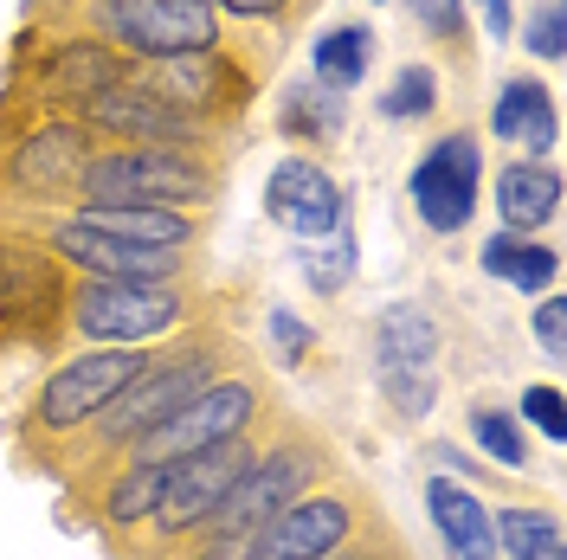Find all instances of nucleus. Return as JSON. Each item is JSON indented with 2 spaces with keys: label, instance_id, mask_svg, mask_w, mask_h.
<instances>
[{
  "label": "nucleus",
  "instance_id": "nucleus-30",
  "mask_svg": "<svg viewBox=\"0 0 567 560\" xmlns=\"http://www.w3.org/2000/svg\"><path fill=\"white\" fill-rule=\"evenodd\" d=\"M207 7L226 20H278V27H290L303 13V0H207Z\"/></svg>",
  "mask_w": 567,
  "mask_h": 560
},
{
  "label": "nucleus",
  "instance_id": "nucleus-19",
  "mask_svg": "<svg viewBox=\"0 0 567 560\" xmlns=\"http://www.w3.org/2000/svg\"><path fill=\"white\" fill-rule=\"evenodd\" d=\"M496 212H503V232H535L561 212V175L548 162H509L496 175Z\"/></svg>",
  "mask_w": 567,
  "mask_h": 560
},
{
  "label": "nucleus",
  "instance_id": "nucleus-16",
  "mask_svg": "<svg viewBox=\"0 0 567 560\" xmlns=\"http://www.w3.org/2000/svg\"><path fill=\"white\" fill-rule=\"evenodd\" d=\"M71 219L97 226L110 239H130V246H162V251H187L207 239V212H168V207H104V200H78Z\"/></svg>",
  "mask_w": 567,
  "mask_h": 560
},
{
  "label": "nucleus",
  "instance_id": "nucleus-27",
  "mask_svg": "<svg viewBox=\"0 0 567 560\" xmlns=\"http://www.w3.org/2000/svg\"><path fill=\"white\" fill-rule=\"evenodd\" d=\"M406 13H413V27L425 39H439V45H452L464 33V0H406Z\"/></svg>",
  "mask_w": 567,
  "mask_h": 560
},
{
  "label": "nucleus",
  "instance_id": "nucleus-26",
  "mask_svg": "<svg viewBox=\"0 0 567 560\" xmlns=\"http://www.w3.org/2000/svg\"><path fill=\"white\" fill-rule=\"evenodd\" d=\"M432 110H439V77H432V65H406L388 84V97H381V116L388 123H413V116H432Z\"/></svg>",
  "mask_w": 567,
  "mask_h": 560
},
{
  "label": "nucleus",
  "instance_id": "nucleus-17",
  "mask_svg": "<svg viewBox=\"0 0 567 560\" xmlns=\"http://www.w3.org/2000/svg\"><path fill=\"white\" fill-rule=\"evenodd\" d=\"M425 509H432V528L445 535L452 560H496L491 509H484V496L471 490V484L432 470V477H425Z\"/></svg>",
  "mask_w": 567,
  "mask_h": 560
},
{
  "label": "nucleus",
  "instance_id": "nucleus-24",
  "mask_svg": "<svg viewBox=\"0 0 567 560\" xmlns=\"http://www.w3.org/2000/svg\"><path fill=\"white\" fill-rule=\"evenodd\" d=\"M464 425H471V438L484 445V457H496L503 470L529 464V438H523V425H516V413H509V406H491V400H477Z\"/></svg>",
  "mask_w": 567,
  "mask_h": 560
},
{
  "label": "nucleus",
  "instance_id": "nucleus-7",
  "mask_svg": "<svg viewBox=\"0 0 567 560\" xmlns=\"http://www.w3.org/2000/svg\"><path fill=\"white\" fill-rule=\"evenodd\" d=\"M0 123H7V142H0V187L20 200V207H45L78 187L84 162L97 155V136L78 123V116H39V110H20L0 97Z\"/></svg>",
  "mask_w": 567,
  "mask_h": 560
},
{
  "label": "nucleus",
  "instance_id": "nucleus-10",
  "mask_svg": "<svg viewBox=\"0 0 567 560\" xmlns=\"http://www.w3.org/2000/svg\"><path fill=\"white\" fill-rule=\"evenodd\" d=\"M65 265L0 219V354L52 349L65 335Z\"/></svg>",
  "mask_w": 567,
  "mask_h": 560
},
{
  "label": "nucleus",
  "instance_id": "nucleus-6",
  "mask_svg": "<svg viewBox=\"0 0 567 560\" xmlns=\"http://www.w3.org/2000/svg\"><path fill=\"white\" fill-rule=\"evenodd\" d=\"M381 502L374 490H361L349 470L342 477H329L317 484L310 496H297L290 509H278L271 522H258L239 541V560H329L354 548V541H368V535H381Z\"/></svg>",
  "mask_w": 567,
  "mask_h": 560
},
{
  "label": "nucleus",
  "instance_id": "nucleus-9",
  "mask_svg": "<svg viewBox=\"0 0 567 560\" xmlns=\"http://www.w3.org/2000/svg\"><path fill=\"white\" fill-rule=\"evenodd\" d=\"M258 419H271V386L258 381L251 367L213 381L207 393H194L181 413H168L162 425H148L130 452L116 464H175V457H194V452H213L226 438H246L258 432Z\"/></svg>",
  "mask_w": 567,
  "mask_h": 560
},
{
  "label": "nucleus",
  "instance_id": "nucleus-3",
  "mask_svg": "<svg viewBox=\"0 0 567 560\" xmlns=\"http://www.w3.org/2000/svg\"><path fill=\"white\" fill-rule=\"evenodd\" d=\"M329 477H342L336 445L322 438L317 425L278 419V432L258 438L251 464L239 470V484L226 490V502L213 509V522L200 528V535H213V541H246L258 522H271L278 509H290L297 496H310L317 484H329Z\"/></svg>",
  "mask_w": 567,
  "mask_h": 560
},
{
  "label": "nucleus",
  "instance_id": "nucleus-1",
  "mask_svg": "<svg viewBox=\"0 0 567 560\" xmlns=\"http://www.w3.org/2000/svg\"><path fill=\"white\" fill-rule=\"evenodd\" d=\"M239 367H246V342H239L233 329L194 322V329L168 335L162 349L142 361L136 381L123 386L104 413L71 438V452H65L71 457V477H84V470H91V464H104V457H123L148 425H162L168 413H181L194 393H207L213 381H226V374H239Z\"/></svg>",
  "mask_w": 567,
  "mask_h": 560
},
{
  "label": "nucleus",
  "instance_id": "nucleus-25",
  "mask_svg": "<svg viewBox=\"0 0 567 560\" xmlns=\"http://www.w3.org/2000/svg\"><path fill=\"white\" fill-rule=\"evenodd\" d=\"M354 271V232L349 226H336L329 239H317V246L303 251V278L317 283V297H336L342 283H349Z\"/></svg>",
  "mask_w": 567,
  "mask_h": 560
},
{
  "label": "nucleus",
  "instance_id": "nucleus-22",
  "mask_svg": "<svg viewBox=\"0 0 567 560\" xmlns=\"http://www.w3.org/2000/svg\"><path fill=\"white\" fill-rule=\"evenodd\" d=\"M310 65H317V84L329 91H354L368 65H374V33L361 27V20H342V27H329V33L310 45Z\"/></svg>",
  "mask_w": 567,
  "mask_h": 560
},
{
  "label": "nucleus",
  "instance_id": "nucleus-33",
  "mask_svg": "<svg viewBox=\"0 0 567 560\" xmlns=\"http://www.w3.org/2000/svg\"><path fill=\"white\" fill-rule=\"evenodd\" d=\"M349 560H413V554L400 548V535H393V528H381V535H368V541H361Z\"/></svg>",
  "mask_w": 567,
  "mask_h": 560
},
{
  "label": "nucleus",
  "instance_id": "nucleus-4",
  "mask_svg": "<svg viewBox=\"0 0 567 560\" xmlns=\"http://www.w3.org/2000/svg\"><path fill=\"white\" fill-rule=\"evenodd\" d=\"M219 168L200 148H97L78 175V200H104V207H168V212H207L219 207Z\"/></svg>",
  "mask_w": 567,
  "mask_h": 560
},
{
  "label": "nucleus",
  "instance_id": "nucleus-28",
  "mask_svg": "<svg viewBox=\"0 0 567 560\" xmlns=\"http://www.w3.org/2000/svg\"><path fill=\"white\" fill-rule=\"evenodd\" d=\"M567 400H561V386H523V419L542 425V438L548 445H561L567 438V413H561Z\"/></svg>",
  "mask_w": 567,
  "mask_h": 560
},
{
  "label": "nucleus",
  "instance_id": "nucleus-13",
  "mask_svg": "<svg viewBox=\"0 0 567 560\" xmlns=\"http://www.w3.org/2000/svg\"><path fill=\"white\" fill-rule=\"evenodd\" d=\"M477 175H484V148H477L471 129H445V136L413 162L406 200H413L425 232L452 239V232L471 226V212H477Z\"/></svg>",
  "mask_w": 567,
  "mask_h": 560
},
{
  "label": "nucleus",
  "instance_id": "nucleus-31",
  "mask_svg": "<svg viewBox=\"0 0 567 560\" xmlns=\"http://www.w3.org/2000/svg\"><path fill=\"white\" fill-rule=\"evenodd\" d=\"M535 335H542V354H548V361H567V303L561 297H548V303L535 310Z\"/></svg>",
  "mask_w": 567,
  "mask_h": 560
},
{
  "label": "nucleus",
  "instance_id": "nucleus-14",
  "mask_svg": "<svg viewBox=\"0 0 567 560\" xmlns=\"http://www.w3.org/2000/svg\"><path fill=\"white\" fill-rule=\"evenodd\" d=\"M78 123H84L91 136H116V142H136V148H213V142L226 136V129H213L200 116L162 104L155 91H142L130 77L110 84V91H97L91 104H78Z\"/></svg>",
  "mask_w": 567,
  "mask_h": 560
},
{
  "label": "nucleus",
  "instance_id": "nucleus-18",
  "mask_svg": "<svg viewBox=\"0 0 567 560\" xmlns=\"http://www.w3.org/2000/svg\"><path fill=\"white\" fill-rule=\"evenodd\" d=\"M491 129L509 142V148H529V155L555 148V136H561L555 91H548V84H535V77H509V84L496 91V104H491Z\"/></svg>",
  "mask_w": 567,
  "mask_h": 560
},
{
  "label": "nucleus",
  "instance_id": "nucleus-12",
  "mask_svg": "<svg viewBox=\"0 0 567 560\" xmlns=\"http://www.w3.org/2000/svg\"><path fill=\"white\" fill-rule=\"evenodd\" d=\"M374 381L393 413L425 419L439 400V322L420 303H388L374 315Z\"/></svg>",
  "mask_w": 567,
  "mask_h": 560
},
{
  "label": "nucleus",
  "instance_id": "nucleus-20",
  "mask_svg": "<svg viewBox=\"0 0 567 560\" xmlns=\"http://www.w3.org/2000/svg\"><path fill=\"white\" fill-rule=\"evenodd\" d=\"M491 535L509 560H567L561 541V516L555 509H535V502H503L491 509Z\"/></svg>",
  "mask_w": 567,
  "mask_h": 560
},
{
  "label": "nucleus",
  "instance_id": "nucleus-15",
  "mask_svg": "<svg viewBox=\"0 0 567 560\" xmlns=\"http://www.w3.org/2000/svg\"><path fill=\"white\" fill-rule=\"evenodd\" d=\"M265 219L284 226L290 239L317 246L336 226H349V200H342L336 175L317 168L310 155H284L278 168H271V180H265Z\"/></svg>",
  "mask_w": 567,
  "mask_h": 560
},
{
  "label": "nucleus",
  "instance_id": "nucleus-11",
  "mask_svg": "<svg viewBox=\"0 0 567 560\" xmlns=\"http://www.w3.org/2000/svg\"><path fill=\"white\" fill-rule=\"evenodd\" d=\"M251 452H258V432L162 464V496H155V516H148V535H142V541H162V548H168V541L200 535V528L213 522V509L226 502V490L239 484V470L251 464Z\"/></svg>",
  "mask_w": 567,
  "mask_h": 560
},
{
  "label": "nucleus",
  "instance_id": "nucleus-5",
  "mask_svg": "<svg viewBox=\"0 0 567 560\" xmlns=\"http://www.w3.org/2000/svg\"><path fill=\"white\" fill-rule=\"evenodd\" d=\"M200 290L194 283H130V278H71L65 329L84 349H142L194 329Z\"/></svg>",
  "mask_w": 567,
  "mask_h": 560
},
{
  "label": "nucleus",
  "instance_id": "nucleus-29",
  "mask_svg": "<svg viewBox=\"0 0 567 560\" xmlns=\"http://www.w3.org/2000/svg\"><path fill=\"white\" fill-rule=\"evenodd\" d=\"M523 45H529L535 59H561V0L535 7V20L523 27Z\"/></svg>",
  "mask_w": 567,
  "mask_h": 560
},
{
  "label": "nucleus",
  "instance_id": "nucleus-8",
  "mask_svg": "<svg viewBox=\"0 0 567 560\" xmlns=\"http://www.w3.org/2000/svg\"><path fill=\"white\" fill-rule=\"evenodd\" d=\"M142 361H148L142 349H78L71 361H59V367L39 381L33 406H27V419H20V445L39 452V445L78 438V432L142 374Z\"/></svg>",
  "mask_w": 567,
  "mask_h": 560
},
{
  "label": "nucleus",
  "instance_id": "nucleus-32",
  "mask_svg": "<svg viewBox=\"0 0 567 560\" xmlns=\"http://www.w3.org/2000/svg\"><path fill=\"white\" fill-rule=\"evenodd\" d=\"M265 329H271V342L284 349V361H303V354H310V342H317V335H310V329H303L290 310H271V315H265Z\"/></svg>",
  "mask_w": 567,
  "mask_h": 560
},
{
  "label": "nucleus",
  "instance_id": "nucleus-21",
  "mask_svg": "<svg viewBox=\"0 0 567 560\" xmlns=\"http://www.w3.org/2000/svg\"><path fill=\"white\" fill-rule=\"evenodd\" d=\"M342 116H349V104H342V91H329V84H290L278 97V129L290 142H303V148H322V142L342 136Z\"/></svg>",
  "mask_w": 567,
  "mask_h": 560
},
{
  "label": "nucleus",
  "instance_id": "nucleus-34",
  "mask_svg": "<svg viewBox=\"0 0 567 560\" xmlns=\"http://www.w3.org/2000/svg\"><path fill=\"white\" fill-rule=\"evenodd\" d=\"M477 13H484L491 39H509V33H516V7H509V0H477Z\"/></svg>",
  "mask_w": 567,
  "mask_h": 560
},
{
  "label": "nucleus",
  "instance_id": "nucleus-23",
  "mask_svg": "<svg viewBox=\"0 0 567 560\" xmlns=\"http://www.w3.org/2000/svg\"><path fill=\"white\" fill-rule=\"evenodd\" d=\"M484 271L516 283V290H542V283L561 278V251L535 246L529 232H496L491 246H484Z\"/></svg>",
  "mask_w": 567,
  "mask_h": 560
},
{
  "label": "nucleus",
  "instance_id": "nucleus-2",
  "mask_svg": "<svg viewBox=\"0 0 567 560\" xmlns=\"http://www.w3.org/2000/svg\"><path fill=\"white\" fill-rule=\"evenodd\" d=\"M33 27L104 39L110 52H123L136 65L194 59V52L233 45L226 39V13H213L207 0H39Z\"/></svg>",
  "mask_w": 567,
  "mask_h": 560
}]
</instances>
